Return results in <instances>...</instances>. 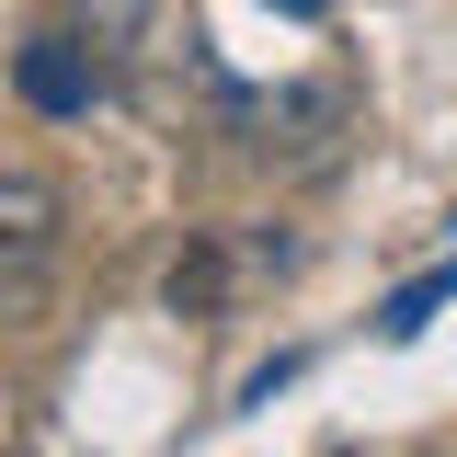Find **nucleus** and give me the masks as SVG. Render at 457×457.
<instances>
[{
    "label": "nucleus",
    "instance_id": "obj_3",
    "mask_svg": "<svg viewBox=\"0 0 457 457\" xmlns=\"http://www.w3.org/2000/svg\"><path fill=\"white\" fill-rule=\"evenodd\" d=\"M228 286H240V263H228V240L218 228H195V240H183V252H171V309H183V320H206V309H228Z\"/></svg>",
    "mask_w": 457,
    "mask_h": 457
},
{
    "label": "nucleus",
    "instance_id": "obj_5",
    "mask_svg": "<svg viewBox=\"0 0 457 457\" xmlns=\"http://www.w3.org/2000/svg\"><path fill=\"white\" fill-rule=\"evenodd\" d=\"M446 297H457V263H435V275H411L389 309H378V332H389V343H411L423 320H435V309H446Z\"/></svg>",
    "mask_w": 457,
    "mask_h": 457
},
{
    "label": "nucleus",
    "instance_id": "obj_1",
    "mask_svg": "<svg viewBox=\"0 0 457 457\" xmlns=\"http://www.w3.org/2000/svg\"><path fill=\"white\" fill-rule=\"evenodd\" d=\"M12 80H23L35 114H92V46H69V35H35L12 57Z\"/></svg>",
    "mask_w": 457,
    "mask_h": 457
},
{
    "label": "nucleus",
    "instance_id": "obj_2",
    "mask_svg": "<svg viewBox=\"0 0 457 457\" xmlns=\"http://www.w3.org/2000/svg\"><path fill=\"white\" fill-rule=\"evenodd\" d=\"M57 228H69V195L46 171H0V252H57Z\"/></svg>",
    "mask_w": 457,
    "mask_h": 457
},
{
    "label": "nucleus",
    "instance_id": "obj_4",
    "mask_svg": "<svg viewBox=\"0 0 457 457\" xmlns=\"http://www.w3.org/2000/svg\"><path fill=\"white\" fill-rule=\"evenodd\" d=\"M57 309V252H0V332H35Z\"/></svg>",
    "mask_w": 457,
    "mask_h": 457
}]
</instances>
